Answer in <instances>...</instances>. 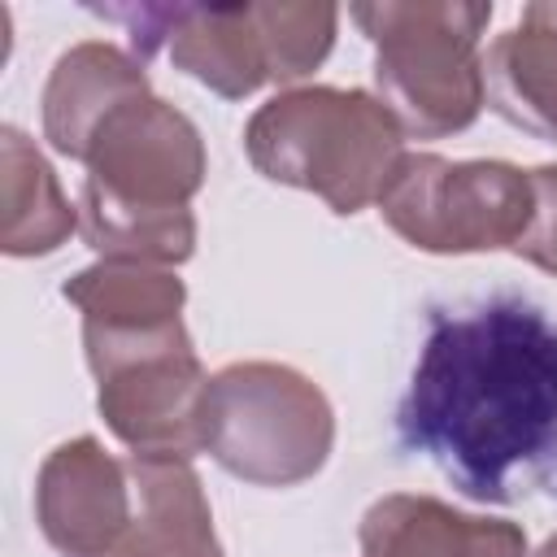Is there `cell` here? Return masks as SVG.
Instances as JSON below:
<instances>
[{
  "label": "cell",
  "mask_w": 557,
  "mask_h": 557,
  "mask_svg": "<svg viewBox=\"0 0 557 557\" xmlns=\"http://www.w3.org/2000/svg\"><path fill=\"white\" fill-rule=\"evenodd\" d=\"M396 444L479 505L557 496V322L544 305L492 292L431 309Z\"/></svg>",
  "instance_id": "1"
},
{
  "label": "cell",
  "mask_w": 557,
  "mask_h": 557,
  "mask_svg": "<svg viewBox=\"0 0 557 557\" xmlns=\"http://www.w3.org/2000/svg\"><path fill=\"white\" fill-rule=\"evenodd\" d=\"M78 231L100 261L178 265L196 252L191 196L205 187V139L161 96L117 104L83 157Z\"/></svg>",
  "instance_id": "2"
},
{
  "label": "cell",
  "mask_w": 557,
  "mask_h": 557,
  "mask_svg": "<svg viewBox=\"0 0 557 557\" xmlns=\"http://www.w3.org/2000/svg\"><path fill=\"white\" fill-rule=\"evenodd\" d=\"M244 152L270 183L313 191L331 213L352 218L379 200L405 157V131L361 87H292L248 117Z\"/></svg>",
  "instance_id": "3"
},
{
  "label": "cell",
  "mask_w": 557,
  "mask_h": 557,
  "mask_svg": "<svg viewBox=\"0 0 557 557\" xmlns=\"http://www.w3.org/2000/svg\"><path fill=\"white\" fill-rule=\"evenodd\" d=\"M348 17L374 44V87L405 135L444 139L487 104L479 39L492 22L483 0H374Z\"/></svg>",
  "instance_id": "4"
},
{
  "label": "cell",
  "mask_w": 557,
  "mask_h": 557,
  "mask_svg": "<svg viewBox=\"0 0 557 557\" xmlns=\"http://www.w3.org/2000/svg\"><path fill=\"white\" fill-rule=\"evenodd\" d=\"M335 448L326 392L278 361H235L209 379L205 453L252 487H296Z\"/></svg>",
  "instance_id": "5"
},
{
  "label": "cell",
  "mask_w": 557,
  "mask_h": 557,
  "mask_svg": "<svg viewBox=\"0 0 557 557\" xmlns=\"http://www.w3.org/2000/svg\"><path fill=\"white\" fill-rule=\"evenodd\" d=\"M83 352L96 374V409L131 453L187 461L205 453L209 374L183 322L83 326Z\"/></svg>",
  "instance_id": "6"
},
{
  "label": "cell",
  "mask_w": 557,
  "mask_h": 557,
  "mask_svg": "<svg viewBox=\"0 0 557 557\" xmlns=\"http://www.w3.org/2000/svg\"><path fill=\"white\" fill-rule=\"evenodd\" d=\"M383 222L422 252H496L522 239L531 222V170L509 161H448L435 152H405L383 191Z\"/></svg>",
  "instance_id": "7"
},
{
  "label": "cell",
  "mask_w": 557,
  "mask_h": 557,
  "mask_svg": "<svg viewBox=\"0 0 557 557\" xmlns=\"http://www.w3.org/2000/svg\"><path fill=\"white\" fill-rule=\"evenodd\" d=\"M135 513L131 470L100 440L57 444L35 479V522L61 557H109Z\"/></svg>",
  "instance_id": "8"
},
{
  "label": "cell",
  "mask_w": 557,
  "mask_h": 557,
  "mask_svg": "<svg viewBox=\"0 0 557 557\" xmlns=\"http://www.w3.org/2000/svg\"><path fill=\"white\" fill-rule=\"evenodd\" d=\"M361 557H527V531L505 518H474L435 496L392 492L361 518Z\"/></svg>",
  "instance_id": "9"
},
{
  "label": "cell",
  "mask_w": 557,
  "mask_h": 557,
  "mask_svg": "<svg viewBox=\"0 0 557 557\" xmlns=\"http://www.w3.org/2000/svg\"><path fill=\"white\" fill-rule=\"evenodd\" d=\"M135 513L109 557H226L187 457H126Z\"/></svg>",
  "instance_id": "10"
},
{
  "label": "cell",
  "mask_w": 557,
  "mask_h": 557,
  "mask_svg": "<svg viewBox=\"0 0 557 557\" xmlns=\"http://www.w3.org/2000/svg\"><path fill=\"white\" fill-rule=\"evenodd\" d=\"M135 96H148L144 61L100 39L74 44L70 52L57 57L44 87V139L61 157L83 161L100 122Z\"/></svg>",
  "instance_id": "11"
},
{
  "label": "cell",
  "mask_w": 557,
  "mask_h": 557,
  "mask_svg": "<svg viewBox=\"0 0 557 557\" xmlns=\"http://www.w3.org/2000/svg\"><path fill=\"white\" fill-rule=\"evenodd\" d=\"M483 87L496 117L557 144V0L527 4L518 26L492 39Z\"/></svg>",
  "instance_id": "12"
},
{
  "label": "cell",
  "mask_w": 557,
  "mask_h": 557,
  "mask_svg": "<svg viewBox=\"0 0 557 557\" xmlns=\"http://www.w3.org/2000/svg\"><path fill=\"white\" fill-rule=\"evenodd\" d=\"M78 231V209L65 200L44 152L17 131H0V248L9 257L57 252Z\"/></svg>",
  "instance_id": "13"
},
{
  "label": "cell",
  "mask_w": 557,
  "mask_h": 557,
  "mask_svg": "<svg viewBox=\"0 0 557 557\" xmlns=\"http://www.w3.org/2000/svg\"><path fill=\"white\" fill-rule=\"evenodd\" d=\"M61 296L83 313V326L135 331V326H165L183 322L187 287L165 265L144 261H96L78 270Z\"/></svg>",
  "instance_id": "14"
},
{
  "label": "cell",
  "mask_w": 557,
  "mask_h": 557,
  "mask_svg": "<svg viewBox=\"0 0 557 557\" xmlns=\"http://www.w3.org/2000/svg\"><path fill=\"white\" fill-rule=\"evenodd\" d=\"M261 22L270 35V61H274V83H296L305 74H313L331 44H335V26H339V9L326 0H305V4H261Z\"/></svg>",
  "instance_id": "15"
},
{
  "label": "cell",
  "mask_w": 557,
  "mask_h": 557,
  "mask_svg": "<svg viewBox=\"0 0 557 557\" xmlns=\"http://www.w3.org/2000/svg\"><path fill=\"white\" fill-rule=\"evenodd\" d=\"M531 191H535L531 222L513 244V257L540 265L544 274H557V165H535Z\"/></svg>",
  "instance_id": "16"
},
{
  "label": "cell",
  "mask_w": 557,
  "mask_h": 557,
  "mask_svg": "<svg viewBox=\"0 0 557 557\" xmlns=\"http://www.w3.org/2000/svg\"><path fill=\"white\" fill-rule=\"evenodd\" d=\"M531 557H557V535H553V540H544V544H540Z\"/></svg>",
  "instance_id": "17"
}]
</instances>
